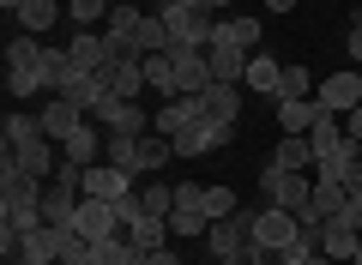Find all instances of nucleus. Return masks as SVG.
<instances>
[{"label": "nucleus", "instance_id": "obj_39", "mask_svg": "<svg viewBox=\"0 0 362 265\" xmlns=\"http://www.w3.org/2000/svg\"><path fill=\"white\" fill-rule=\"evenodd\" d=\"M344 49H350V61H362V18L344 30Z\"/></svg>", "mask_w": 362, "mask_h": 265}, {"label": "nucleus", "instance_id": "obj_2", "mask_svg": "<svg viewBox=\"0 0 362 265\" xmlns=\"http://www.w3.org/2000/svg\"><path fill=\"white\" fill-rule=\"evenodd\" d=\"M6 90H13V97L49 90V42H37V37L6 42Z\"/></svg>", "mask_w": 362, "mask_h": 265}, {"label": "nucleus", "instance_id": "obj_38", "mask_svg": "<svg viewBox=\"0 0 362 265\" xmlns=\"http://www.w3.org/2000/svg\"><path fill=\"white\" fill-rule=\"evenodd\" d=\"M338 121H344V133H350V145H362V102L350 114H338Z\"/></svg>", "mask_w": 362, "mask_h": 265}, {"label": "nucleus", "instance_id": "obj_6", "mask_svg": "<svg viewBox=\"0 0 362 265\" xmlns=\"http://www.w3.org/2000/svg\"><path fill=\"white\" fill-rule=\"evenodd\" d=\"M296 235H302V217L296 211H278V205H259V211H254V241L266 253H284Z\"/></svg>", "mask_w": 362, "mask_h": 265}, {"label": "nucleus", "instance_id": "obj_25", "mask_svg": "<svg viewBox=\"0 0 362 265\" xmlns=\"http://www.w3.org/2000/svg\"><path fill=\"white\" fill-rule=\"evenodd\" d=\"M145 85H151L163 102H175V97H181V85H175V61H169V54H145Z\"/></svg>", "mask_w": 362, "mask_h": 265}, {"label": "nucleus", "instance_id": "obj_20", "mask_svg": "<svg viewBox=\"0 0 362 265\" xmlns=\"http://www.w3.org/2000/svg\"><path fill=\"white\" fill-rule=\"evenodd\" d=\"M320 102H278V133H290V139H308V133H314V121H320Z\"/></svg>", "mask_w": 362, "mask_h": 265}, {"label": "nucleus", "instance_id": "obj_36", "mask_svg": "<svg viewBox=\"0 0 362 265\" xmlns=\"http://www.w3.org/2000/svg\"><path fill=\"white\" fill-rule=\"evenodd\" d=\"M139 6H127V0H121V6H115V13H109V37H139Z\"/></svg>", "mask_w": 362, "mask_h": 265}, {"label": "nucleus", "instance_id": "obj_42", "mask_svg": "<svg viewBox=\"0 0 362 265\" xmlns=\"http://www.w3.org/2000/svg\"><path fill=\"white\" fill-rule=\"evenodd\" d=\"M266 13H296V0H259Z\"/></svg>", "mask_w": 362, "mask_h": 265}, {"label": "nucleus", "instance_id": "obj_46", "mask_svg": "<svg viewBox=\"0 0 362 265\" xmlns=\"http://www.w3.org/2000/svg\"><path fill=\"white\" fill-rule=\"evenodd\" d=\"M90 265H97V259H90Z\"/></svg>", "mask_w": 362, "mask_h": 265}, {"label": "nucleus", "instance_id": "obj_30", "mask_svg": "<svg viewBox=\"0 0 362 265\" xmlns=\"http://www.w3.org/2000/svg\"><path fill=\"white\" fill-rule=\"evenodd\" d=\"M127 241H133L139 253L169 247V217H139V223H127Z\"/></svg>", "mask_w": 362, "mask_h": 265}, {"label": "nucleus", "instance_id": "obj_19", "mask_svg": "<svg viewBox=\"0 0 362 265\" xmlns=\"http://www.w3.org/2000/svg\"><path fill=\"white\" fill-rule=\"evenodd\" d=\"M66 54H73V66H85V73H103V66H109V37L73 30V37H66Z\"/></svg>", "mask_w": 362, "mask_h": 265}, {"label": "nucleus", "instance_id": "obj_41", "mask_svg": "<svg viewBox=\"0 0 362 265\" xmlns=\"http://www.w3.org/2000/svg\"><path fill=\"white\" fill-rule=\"evenodd\" d=\"M6 265H61V259H42V253H13Z\"/></svg>", "mask_w": 362, "mask_h": 265}, {"label": "nucleus", "instance_id": "obj_27", "mask_svg": "<svg viewBox=\"0 0 362 265\" xmlns=\"http://www.w3.org/2000/svg\"><path fill=\"white\" fill-rule=\"evenodd\" d=\"M356 157H362V145H338V151H326V157H314V175H320V181H344L350 175V169H356Z\"/></svg>", "mask_w": 362, "mask_h": 265}, {"label": "nucleus", "instance_id": "obj_18", "mask_svg": "<svg viewBox=\"0 0 362 265\" xmlns=\"http://www.w3.org/2000/svg\"><path fill=\"white\" fill-rule=\"evenodd\" d=\"M218 42H235V49H247V54H259V18H247V13H218V30H211Z\"/></svg>", "mask_w": 362, "mask_h": 265}, {"label": "nucleus", "instance_id": "obj_21", "mask_svg": "<svg viewBox=\"0 0 362 265\" xmlns=\"http://www.w3.org/2000/svg\"><path fill=\"white\" fill-rule=\"evenodd\" d=\"M199 121V109H194V97H175V102H163L157 109V121H151V133H163V139H181L187 126Z\"/></svg>", "mask_w": 362, "mask_h": 265}, {"label": "nucleus", "instance_id": "obj_8", "mask_svg": "<svg viewBox=\"0 0 362 265\" xmlns=\"http://www.w3.org/2000/svg\"><path fill=\"white\" fill-rule=\"evenodd\" d=\"M18 205H42V175H25V169L6 157V163H0V211H18Z\"/></svg>", "mask_w": 362, "mask_h": 265}, {"label": "nucleus", "instance_id": "obj_10", "mask_svg": "<svg viewBox=\"0 0 362 265\" xmlns=\"http://www.w3.org/2000/svg\"><path fill=\"white\" fill-rule=\"evenodd\" d=\"M194 109H199V121L235 126V114H242V85H218V78H211V85L194 97Z\"/></svg>", "mask_w": 362, "mask_h": 265}, {"label": "nucleus", "instance_id": "obj_33", "mask_svg": "<svg viewBox=\"0 0 362 265\" xmlns=\"http://www.w3.org/2000/svg\"><path fill=\"white\" fill-rule=\"evenodd\" d=\"M133 42H139L145 54H169V42H175V37H169V25H163L157 13H145V18H139V37H133Z\"/></svg>", "mask_w": 362, "mask_h": 265}, {"label": "nucleus", "instance_id": "obj_23", "mask_svg": "<svg viewBox=\"0 0 362 265\" xmlns=\"http://www.w3.org/2000/svg\"><path fill=\"white\" fill-rule=\"evenodd\" d=\"M278 78H284V61H272V54L259 49L254 61H247V73H242V85H254L259 97H278Z\"/></svg>", "mask_w": 362, "mask_h": 265}, {"label": "nucleus", "instance_id": "obj_12", "mask_svg": "<svg viewBox=\"0 0 362 265\" xmlns=\"http://www.w3.org/2000/svg\"><path fill=\"white\" fill-rule=\"evenodd\" d=\"M139 187V175H127V169H115V163H90L85 169V199H127V193Z\"/></svg>", "mask_w": 362, "mask_h": 265}, {"label": "nucleus", "instance_id": "obj_16", "mask_svg": "<svg viewBox=\"0 0 362 265\" xmlns=\"http://www.w3.org/2000/svg\"><path fill=\"white\" fill-rule=\"evenodd\" d=\"M103 139H109L103 126L85 121L78 133H66V139H61V157H66V163H78V169H90V163H103Z\"/></svg>", "mask_w": 362, "mask_h": 265}, {"label": "nucleus", "instance_id": "obj_40", "mask_svg": "<svg viewBox=\"0 0 362 265\" xmlns=\"http://www.w3.org/2000/svg\"><path fill=\"white\" fill-rule=\"evenodd\" d=\"M145 265H181V253L175 247H157V253H145Z\"/></svg>", "mask_w": 362, "mask_h": 265}, {"label": "nucleus", "instance_id": "obj_31", "mask_svg": "<svg viewBox=\"0 0 362 265\" xmlns=\"http://www.w3.org/2000/svg\"><path fill=\"white\" fill-rule=\"evenodd\" d=\"M139 205H145V217H169V211H175V187H169V181L139 175Z\"/></svg>", "mask_w": 362, "mask_h": 265}, {"label": "nucleus", "instance_id": "obj_43", "mask_svg": "<svg viewBox=\"0 0 362 265\" xmlns=\"http://www.w3.org/2000/svg\"><path fill=\"white\" fill-rule=\"evenodd\" d=\"M206 6H211V13H230V6H235V0H206Z\"/></svg>", "mask_w": 362, "mask_h": 265}, {"label": "nucleus", "instance_id": "obj_5", "mask_svg": "<svg viewBox=\"0 0 362 265\" xmlns=\"http://www.w3.org/2000/svg\"><path fill=\"white\" fill-rule=\"evenodd\" d=\"M90 121L103 126V133H151V114H145V102H127L109 90L97 109H90Z\"/></svg>", "mask_w": 362, "mask_h": 265}, {"label": "nucleus", "instance_id": "obj_3", "mask_svg": "<svg viewBox=\"0 0 362 265\" xmlns=\"http://www.w3.org/2000/svg\"><path fill=\"white\" fill-rule=\"evenodd\" d=\"M169 25V37L181 42V49H211V30H218V13H211L206 0H181V6H169V13H157ZM169 42V49H175Z\"/></svg>", "mask_w": 362, "mask_h": 265}, {"label": "nucleus", "instance_id": "obj_7", "mask_svg": "<svg viewBox=\"0 0 362 265\" xmlns=\"http://www.w3.org/2000/svg\"><path fill=\"white\" fill-rule=\"evenodd\" d=\"M314 102H320L326 114H350L362 102V73H356V66H344V73L320 78V85H314Z\"/></svg>", "mask_w": 362, "mask_h": 265}, {"label": "nucleus", "instance_id": "obj_1", "mask_svg": "<svg viewBox=\"0 0 362 265\" xmlns=\"http://www.w3.org/2000/svg\"><path fill=\"white\" fill-rule=\"evenodd\" d=\"M0 133H6V157H13L25 175H42V181L54 175V139L42 133L37 114H6V126H0Z\"/></svg>", "mask_w": 362, "mask_h": 265}, {"label": "nucleus", "instance_id": "obj_22", "mask_svg": "<svg viewBox=\"0 0 362 265\" xmlns=\"http://www.w3.org/2000/svg\"><path fill=\"white\" fill-rule=\"evenodd\" d=\"M13 18H18V30H25V37H49L54 18H61V0H25Z\"/></svg>", "mask_w": 362, "mask_h": 265}, {"label": "nucleus", "instance_id": "obj_11", "mask_svg": "<svg viewBox=\"0 0 362 265\" xmlns=\"http://www.w3.org/2000/svg\"><path fill=\"white\" fill-rule=\"evenodd\" d=\"M230 133H235V126L194 121L187 133H181V139H169V145H175V157H187V163H194V157H211V151H223V145H230Z\"/></svg>", "mask_w": 362, "mask_h": 265}, {"label": "nucleus", "instance_id": "obj_28", "mask_svg": "<svg viewBox=\"0 0 362 265\" xmlns=\"http://www.w3.org/2000/svg\"><path fill=\"white\" fill-rule=\"evenodd\" d=\"M272 163H278V169H296V175H314V145L284 133V139H278V151H272Z\"/></svg>", "mask_w": 362, "mask_h": 265}, {"label": "nucleus", "instance_id": "obj_17", "mask_svg": "<svg viewBox=\"0 0 362 265\" xmlns=\"http://www.w3.org/2000/svg\"><path fill=\"white\" fill-rule=\"evenodd\" d=\"M206 61H211V78H218V85H242V73H247V61H254V54L235 49V42H218V37H211Z\"/></svg>", "mask_w": 362, "mask_h": 265}, {"label": "nucleus", "instance_id": "obj_14", "mask_svg": "<svg viewBox=\"0 0 362 265\" xmlns=\"http://www.w3.org/2000/svg\"><path fill=\"white\" fill-rule=\"evenodd\" d=\"M169 61H175V85H181V97H199V90L211 85V61H206V49H169Z\"/></svg>", "mask_w": 362, "mask_h": 265}, {"label": "nucleus", "instance_id": "obj_37", "mask_svg": "<svg viewBox=\"0 0 362 265\" xmlns=\"http://www.w3.org/2000/svg\"><path fill=\"white\" fill-rule=\"evenodd\" d=\"M272 259H278V253H266L259 241H247L242 253H230V259H211V265H272Z\"/></svg>", "mask_w": 362, "mask_h": 265}, {"label": "nucleus", "instance_id": "obj_13", "mask_svg": "<svg viewBox=\"0 0 362 265\" xmlns=\"http://www.w3.org/2000/svg\"><path fill=\"white\" fill-rule=\"evenodd\" d=\"M73 229L85 241H109V235H127V229H121V211L109 199H85L78 205V217H73Z\"/></svg>", "mask_w": 362, "mask_h": 265}, {"label": "nucleus", "instance_id": "obj_29", "mask_svg": "<svg viewBox=\"0 0 362 265\" xmlns=\"http://www.w3.org/2000/svg\"><path fill=\"white\" fill-rule=\"evenodd\" d=\"M308 97H314V73H308L302 61H290L284 78H278V97H272V102H308Z\"/></svg>", "mask_w": 362, "mask_h": 265}, {"label": "nucleus", "instance_id": "obj_26", "mask_svg": "<svg viewBox=\"0 0 362 265\" xmlns=\"http://www.w3.org/2000/svg\"><path fill=\"white\" fill-rule=\"evenodd\" d=\"M344 205H350L344 181H320V175H314V199H308V211L320 217V223H326V217H338V211H344Z\"/></svg>", "mask_w": 362, "mask_h": 265}, {"label": "nucleus", "instance_id": "obj_34", "mask_svg": "<svg viewBox=\"0 0 362 265\" xmlns=\"http://www.w3.org/2000/svg\"><path fill=\"white\" fill-rule=\"evenodd\" d=\"M115 6L109 0H66V18H73V30H90L97 18H109Z\"/></svg>", "mask_w": 362, "mask_h": 265}, {"label": "nucleus", "instance_id": "obj_24", "mask_svg": "<svg viewBox=\"0 0 362 265\" xmlns=\"http://www.w3.org/2000/svg\"><path fill=\"white\" fill-rule=\"evenodd\" d=\"M139 139H145V133H109V139H103V163L139 175Z\"/></svg>", "mask_w": 362, "mask_h": 265}, {"label": "nucleus", "instance_id": "obj_44", "mask_svg": "<svg viewBox=\"0 0 362 265\" xmlns=\"http://www.w3.org/2000/svg\"><path fill=\"white\" fill-rule=\"evenodd\" d=\"M0 6H6V13H18V6H25V0H0Z\"/></svg>", "mask_w": 362, "mask_h": 265}, {"label": "nucleus", "instance_id": "obj_15", "mask_svg": "<svg viewBox=\"0 0 362 265\" xmlns=\"http://www.w3.org/2000/svg\"><path fill=\"white\" fill-rule=\"evenodd\" d=\"M37 121H42V133H49V139L61 145L66 133H78V126L90 121V114L78 109V102H66V97H49V102H42V109H37Z\"/></svg>", "mask_w": 362, "mask_h": 265}, {"label": "nucleus", "instance_id": "obj_32", "mask_svg": "<svg viewBox=\"0 0 362 265\" xmlns=\"http://www.w3.org/2000/svg\"><path fill=\"white\" fill-rule=\"evenodd\" d=\"M169 157H175V145H169L163 133H145V139H139V175H163Z\"/></svg>", "mask_w": 362, "mask_h": 265}, {"label": "nucleus", "instance_id": "obj_4", "mask_svg": "<svg viewBox=\"0 0 362 265\" xmlns=\"http://www.w3.org/2000/svg\"><path fill=\"white\" fill-rule=\"evenodd\" d=\"M259 199L266 205H278V211H308V199H314V175H296V169H278V163H266L259 169Z\"/></svg>", "mask_w": 362, "mask_h": 265}, {"label": "nucleus", "instance_id": "obj_35", "mask_svg": "<svg viewBox=\"0 0 362 265\" xmlns=\"http://www.w3.org/2000/svg\"><path fill=\"white\" fill-rule=\"evenodd\" d=\"M242 211V199H235V187H206V217L211 223H223V217Z\"/></svg>", "mask_w": 362, "mask_h": 265}, {"label": "nucleus", "instance_id": "obj_9", "mask_svg": "<svg viewBox=\"0 0 362 265\" xmlns=\"http://www.w3.org/2000/svg\"><path fill=\"white\" fill-rule=\"evenodd\" d=\"M247 241H254V211H235V217H223V223H211V229H206L211 259H230V253H242Z\"/></svg>", "mask_w": 362, "mask_h": 265}, {"label": "nucleus", "instance_id": "obj_45", "mask_svg": "<svg viewBox=\"0 0 362 265\" xmlns=\"http://www.w3.org/2000/svg\"><path fill=\"white\" fill-rule=\"evenodd\" d=\"M350 265H362V247H356V259H350Z\"/></svg>", "mask_w": 362, "mask_h": 265}]
</instances>
